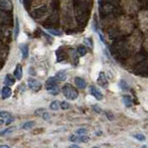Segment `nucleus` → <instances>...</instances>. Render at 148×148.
I'll use <instances>...</instances> for the list:
<instances>
[{"label":"nucleus","instance_id":"1","mask_svg":"<svg viewBox=\"0 0 148 148\" xmlns=\"http://www.w3.org/2000/svg\"><path fill=\"white\" fill-rule=\"evenodd\" d=\"M62 92L65 95V97L69 100H75V99H77V97L79 95L78 91L72 85L69 84V83H67V84H65L63 86Z\"/></svg>","mask_w":148,"mask_h":148},{"label":"nucleus","instance_id":"2","mask_svg":"<svg viewBox=\"0 0 148 148\" xmlns=\"http://www.w3.org/2000/svg\"><path fill=\"white\" fill-rule=\"evenodd\" d=\"M45 89L54 95H57L59 92L58 86V80L56 77H50L45 82Z\"/></svg>","mask_w":148,"mask_h":148},{"label":"nucleus","instance_id":"3","mask_svg":"<svg viewBox=\"0 0 148 148\" xmlns=\"http://www.w3.org/2000/svg\"><path fill=\"white\" fill-rule=\"evenodd\" d=\"M28 86H29L30 89L34 90V91H38L41 89V82H39L37 80L34 78H29L28 79Z\"/></svg>","mask_w":148,"mask_h":148},{"label":"nucleus","instance_id":"4","mask_svg":"<svg viewBox=\"0 0 148 148\" xmlns=\"http://www.w3.org/2000/svg\"><path fill=\"white\" fill-rule=\"evenodd\" d=\"M90 92L96 100L100 101V100L103 99V94H102V92L97 89L95 86H92V85L90 86Z\"/></svg>","mask_w":148,"mask_h":148},{"label":"nucleus","instance_id":"5","mask_svg":"<svg viewBox=\"0 0 148 148\" xmlns=\"http://www.w3.org/2000/svg\"><path fill=\"white\" fill-rule=\"evenodd\" d=\"M97 82H98V84L102 87H108V80H106L104 72H101L99 74L98 78H97Z\"/></svg>","mask_w":148,"mask_h":148},{"label":"nucleus","instance_id":"6","mask_svg":"<svg viewBox=\"0 0 148 148\" xmlns=\"http://www.w3.org/2000/svg\"><path fill=\"white\" fill-rule=\"evenodd\" d=\"M12 94V91L11 89L9 88V86H5L3 87V89H2V92H1V95H2V98L3 99H8V97H10Z\"/></svg>","mask_w":148,"mask_h":148},{"label":"nucleus","instance_id":"7","mask_svg":"<svg viewBox=\"0 0 148 148\" xmlns=\"http://www.w3.org/2000/svg\"><path fill=\"white\" fill-rule=\"evenodd\" d=\"M22 74H23V71H22V67L21 66L20 64H18L16 66V69L14 71V76L17 79V80L21 81L22 78Z\"/></svg>","mask_w":148,"mask_h":148},{"label":"nucleus","instance_id":"8","mask_svg":"<svg viewBox=\"0 0 148 148\" xmlns=\"http://www.w3.org/2000/svg\"><path fill=\"white\" fill-rule=\"evenodd\" d=\"M21 51L22 53V58H27L29 57V45L26 44H21L20 45Z\"/></svg>","mask_w":148,"mask_h":148},{"label":"nucleus","instance_id":"9","mask_svg":"<svg viewBox=\"0 0 148 148\" xmlns=\"http://www.w3.org/2000/svg\"><path fill=\"white\" fill-rule=\"evenodd\" d=\"M74 82H75V84L80 88V89H84V88L86 87V82L83 80L82 78L76 77Z\"/></svg>","mask_w":148,"mask_h":148},{"label":"nucleus","instance_id":"10","mask_svg":"<svg viewBox=\"0 0 148 148\" xmlns=\"http://www.w3.org/2000/svg\"><path fill=\"white\" fill-rule=\"evenodd\" d=\"M15 83V79H14L10 74H7L5 77V84L8 86H11Z\"/></svg>","mask_w":148,"mask_h":148},{"label":"nucleus","instance_id":"11","mask_svg":"<svg viewBox=\"0 0 148 148\" xmlns=\"http://www.w3.org/2000/svg\"><path fill=\"white\" fill-rule=\"evenodd\" d=\"M56 79L59 82H65L67 79V75L64 71H58L57 74H56Z\"/></svg>","mask_w":148,"mask_h":148},{"label":"nucleus","instance_id":"12","mask_svg":"<svg viewBox=\"0 0 148 148\" xmlns=\"http://www.w3.org/2000/svg\"><path fill=\"white\" fill-rule=\"evenodd\" d=\"M123 103L127 108H131L132 106V99L130 95H123Z\"/></svg>","mask_w":148,"mask_h":148},{"label":"nucleus","instance_id":"13","mask_svg":"<svg viewBox=\"0 0 148 148\" xmlns=\"http://www.w3.org/2000/svg\"><path fill=\"white\" fill-rule=\"evenodd\" d=\"M16 127L15 126H11V127H8L7 129H5L4 131L2 132H0V136H4V135H6V134H9V133H11L13 132L14 131H16Z\"/></svg>","mask_w":148,"mask_h":148},{"label":"nucleus","instance_id":"14","mask_svg":"<svg viewBox=\"0 0 148 148\" xmlns=\"http://www.w3.org/2000/svg\"><path fill=\"white\" fill-rule=\"evenodd\" d=\"M90 141V137L84 135H77V143H88Z\"/></svg>","mask_w":148,"mask_h":148},{"label":"nucleus","instance_id":"15","mask_svg":"<svg viewBox=\"0 0 148 148\" xmlns=\"http://www.w3.org/2000/svg\"><path fill=\"white\" fill-rule=\"evenodd\" d=\"M34 125H35V122L34 121H27V122H25L24 124L22 125L21 129L27 131V130H31L32 127H34Z\"/></svg>","mask_w":148,"mask_h":148},{"label":"nucleus","instance_id":"16","mask_svg":"<svg viewBox=\"0 0 148 148\" xmlns=\"http://www.w3.org/2000/svg\"><path fill=\"white\" fill-rule=\"evenodd\" d=\"M77 53H78L79 56H80V57H83V56H85L86 53H87V50L85 48V46H83V45L79 46V47L77 48Z\"/></svg>","mask_w":148,"mask_h":148},{"label":"nucleus","instance_id":"17","mask_svg":"<svg viewBox=\"0 0 148 148\" xmlns=\"http://www.w3.org/2000/svg\"><path fill=\"white\" fill-rule=\"evenodd\" d=\"M59 108V102L58 100H55L53 101L52 103L50 104V109L52 110H58Z\"/></svg>","mask_w":148,"mask_h":148},{"label":"nucleus","instance_id":"18","mask_svg":"<svg viewBox=\"0 0 148 148\" xmlns=\"http://www.w3.org/2000/svg\"><path fill=\"white\" fill-rule=\"evenodd\" d=\"M135 139H137L138 141H140V142H143V141H145V136L143 135V134L142 133H135V134H133L132 135Z\"/></svg>","mask_w":148,"mask_h":148},{"label":"nucleus","instance_id":"19","mask_svg":"<svg viewBox=\"0 0 148 148\" xmlns=\"http://www.w3.org/2000/svg\"><path fill=\"white\" fill-rule=\"evenodd\" d=\"M46 31H47V32H49V34H53V35H55V36H61V35H62V32H59V31H57V30L47 29Z\"/></svg>","mask_w":148,"mask_h":148},{"label":"nucleus","instance_id":"20","mask_svg":"<svg viewBox=\"0 0 148 148\" xmlns=\"http://www.w3.org/2000/svg\"><path fill=\"white\" fill-rule=\"evenodd\" d=\"M9 117H11V114L8 111H0V118L8 119Z\"/></svg>","mask_w":148,"mask_h":148},{"label":"nucleus","instance_id":"21","mask_svg":"<svg viewBox=\"0 0 148 148\" xmlns=\"http://www.w3.org/2000/svg\"><path fill=\"white\" fill-rule=\"evenodd\" d=\"M59 106L63 110H67V109H69V108H71V105H69V103H68V102H66V101L61 102Z\"/></svg>","mask_w":148,"mask_h":148},{"label":"nucleus","instance_id":"22","mask_svg":"<svg viewBox=\"0 0 148 148\" xmlns=\"http://www.w3.org/2000/svg\"><path fill=\"white\" fill-rule=\"evenodd\" d=\"M76 133L78 134V135H84V134L87 133V130L84 129V128H81L76 131Z\"/></svg>","mask_w":148,"mask_h":148},{"label":"nucleus","instance_id":"23","mask_svg":"<svg viewBox=\"0 0 148 148\" xmlns=\"http://www.w3.org/2000/svg\"><path fill=\"white\" fill-rule=\"evenodd\" d=\"M45 112V108H38L34 111V114L36 116H42Z\"/></svg>","mask_w":148,"mask_h":148},{"label":"nucleus","instance_id":"24","mask_svg":"<svg viewBox=\"0 0 148 148\" xmlns=\"http://www.w3.org/2000/svg\"><path fill=\"white\" fill-rule=\"evenodd\" d=\"M119 86H120V88L123 90V91H125V90H127V88H128V85H127V82H125V81H120V82H119Z\"/></svg>","mask_w":148,"mask_h":148},{"label":"nucleus","instance_id":"25","mask_svg":"<svg viewBox=\"0 0 148 148\" xmlns=\"http://www.w3.org/2000/svg\"><path fill=\"white\" fill-rule=\"evenodd\" d=\"M18 32H20V27H18V18H16V28H15V38L18 37Z\"/></svg>","mask_w":148,"mask_h":148},{"label":"nucleus","instance_id":"26","mask_svg":"<svg viewBox=\"0 0 148 148\" xmlns=\"http://www.w3.org/2000/svg\"><path fill=\"white\" fill-rule=\"evenodd\" d=\"M41 117L43 118V119L46 120V121H47V120H49V119H50V118H51V117H50V114L46 112V111H45V112L43 115L41 116Z\"/></svg>","mask_w":148,"mask_h":148},{"label":"nucleus","instance_id":"27","mask_svg":"<svg viewBox=\"0 0 148 148\" xmlns=\"http://www.w3.org/2000/svg\"><path fill=\"white\" fill-rule=\"evenodd\" d=\"M69 140L71 142H73V143H77V135H75V134H72V135H71L69 137Z\"/></svg>","mask_w":148,"mask_h":148},{"label":"nucleus","instance_id":"28","mask_svg":"<svg viewBox=\"0 0 148 148\" xmlns=\"http://www.w3.org/2000/svg\"><path fill=\"white\" fill-rule=\"evenodd\" d=\"M92 108H94V110L95 111V112H97V113H101V111H102L99 106H96V105H95L94 106H92Z\"/></svg>","mask_w":148,"mask_h":148},{"label":"nucleus","instance_id":"29","mask_svg":"<svg viewBox=\"0 0 148 148\" xmlns=\"http://www.w3.org/2000/svg\"><path fill=\"white\" fill-rule=\"evenodd\" d=\"M106 117H108L110 120H112V119H113L114 117H113V115H112V114L109 113V111H106Z\"/></svg>","mask_w":148,"mask_h":148},{"label":"nucleus","instance_id":"30","mask_svg":"<svg viewBox=\"0 0 148 148\" xmlns=\"http://www.w3.org/2000/svg\"><path fill=\"white\" fill-rule=\"evenodd\" d=\"M84 43L85 44H88V45H89V46H92V42H91V40L89 39V38H85L84 39Z\"/></svg>","mask_w":148,"mask_h":148},{"label":"nucleus","instance_id":"31","mask_svg":"<svg viewBox=\"0 0 148 148\" xmlns=\"http://www.w3.org/2000/svg\"><path fill=\"white\" fill-rule=\"evenodd\" d=\"M13 120H14V118H13V117H9V118L8 119V120L6 121V124H9L10 122H12Z\"/></svg>","mask_w":148,"mask_h":148},{"label":"nucleus","instance_id":"32","mask_svg":"<svg viewBox=\"0 0 148 148\" xmlns=\"http://www.w3.org/2000/svg\"><path fill=\"white\" fill-rule=\"evenodd\" d=\"M69 147H76V148H78V147H79V145H71Z\"/></svg>","mask_w":148,"mask_h":148},{"label":"nucleus","instance_id":"33","mask_svg":"<svg viewBox=\"0 0 148 148\" xmlns=\"http://www.w3.org/2000/svg\"><path fill=\"white\" fill-rule=\"evenodd\" d=\"M5 123V121L3 119H0V125H2V124H4Z\"/></svg>","mask_w":148,"mask_h":148},{"label":"nucleus","instance_id":"34","mask_svg":"<svg viewBox=\"0 0 148 148\" xmlns=\"http://www.w3.org/2000/svg\"><path fill=\"white\" fill-rule=\"evenodd\" d=\"M0 147H7V148H8V147H9V146L7 145H0Z\"/></svg>","mask_w":148,"mask_h":148}]
</instances>
